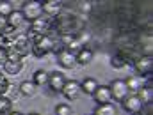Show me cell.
<instances>
[{
	"label": "cell",
	"instance_id": "6da1fadb",
	"mask_svg": "<svg viewBox=\"0 0 153 115\" xmlns=\"http://www.w3.org/2000/svg\"><path fill=\"white\" fill-rule=\"evenodd\" d=\"M32 36V34H30ZM32 53L38 57V59H43L45 55H48L52 51V46H53V39L50 37L48 34L46 36H32Z\"/></svg>",
	"mask_w": 153,
	"mask_h": 115
},
{
	"label": "cell",
	"instance_id": "7a4b0ae2",
	"mask_svg": "<svg viewBox=\"0 0 153 115\" xmlns=\"http://www.w3.org/2000/svg\"><path fill=\"white\" fill-rule=\"evenodd\" d=\"M109 89H111V96H112V101H123L128 94H130V90H128V87H126V83H125V80H112L111 81V85H109Z\"/></svg>",
	"mask_w": 153,
	"mask_h": 115
},
{
	"label": "cell",
	"instance_id": "3957f363",
	"mask_svg": "<svg viewBox=\"0 0 153 115\" xmlns=\"http://www.w3.org/2000/svg\"><path fill=\"white\" fill-rule=\"evenodd\" d=\"M11 50H14L22 59H25L32 51V42H30L29 36H16L14 41H13V48Z\"/></svg>",
	"mask_w": 153,
	"mask_h": 115
},
{
	"label": "cell",
	"instance_id": "277c9868",
	"mask_svg": "<svg viewBox=\"0 0 153 115\" xmlns=\"http://www.w3.org/2000/svg\"><path fill=\"white\" fill-rule=\"evenodd\" d=\"M121 105H123V108L128 112V114H141L143 112V108H144V105L141 103V99L137 97V94H128L123 101H121Z\"/></svg>",
	"mask_w": 153,
	"mask_h": 115
},
{
	"label": "cell",
	"instance_id": "5b68a950",
	"mask_svg": "<svg viewBox=\"0 0 153 115\" xmlns=\"http://www.w3.org/2000/svg\"><path fill=\"white\" fill-rule=\"evenodd\" d=\"M22 12H23V18H25V20H29V21L38 20L39 16L43 14L41 2H34V0H32V2H25V4H23Z\"/></svg>",
	"mask_w": 153,
	"mask_h": 115
},
{
	"label": "cell",
	"instance_id": "8992f818",
	"mask_svg": "<svg viewBox=\"0 0 153 115\" xmlns=\"http://www.w3.org/2000/svg\"><path fill=\"white\" fill-rule=\"evenodd\" d=\"M50 30V20L46 16H39L38 20L30 21V34L32 36H46Z\"/></svg>",
	"mask_w": 153,
	"mask_h": 115
},
{
	"label": "cell",
	"instance_id": "52a82bcc",
	"mask_svg": "<svg viewBox=\"0 0 153 115\" xmlns=\"http://www.w3.org/2000/svg\"><path fill=\"white\" fill-rule=\"evenodd\" d=\"M80 83L76 81V80H66V83H64V87H62V90H61V94L68 99V101H75L76 97L80 96Z\"/></svg>",
	"mask_w": 153,
	"mask_h": 115
},
{
	"label": "cell",
	"instance_id": "ba28073f",
	"mask_svg": "<svg viewBox=\"0 0 153 115\" xmlns=\"http://www.w3.org/2000/svg\"><path fill=\"white\" fill-rule=\"evenodd\" d=\"M152 69H153L152 55H143L135 60V71L139 73V76H150Z\"/></svg>",
	"mask_w": 153,
	"mask_h": 115
},
{
	"label": "cell",
	"instance_id": "9c48e42d",
	"mask_svg": "<svg viewBox=\"0 0 153 115\" xmlns=\"http://www.w3.org/2000/svg\"><path fill=\"white\" fill-rule=\"evenodd\" d=\"M57 62L62 69H73L75 66H78L76 64V55L68 51V50H62L61 53H57Z\"/></svg>",
	"mask_w": 153,
	"mask_h": 115
},
{
	"label": "cell",
	"instance_id": "30bf717a",
	"mask_svg": "<svg viewBox=\"0 0 153 115\" xmlns=\"http://www.w3.org/2000/svg\"><path fill=\"white\" fill-rule=\"evenodd\" d=\"M93 97H94V101L98 105H109V103H112V96H111L109 85H98V89L94 90Z\"/></svg>",
	"mask_w": 153,
	"mask_h": 115
},
{
	"label": "cell",
	"instance_id": "8fae6325",
	"mask_svg": "<svg viewBox=\"0 0 153 115\" xmlns=\"http://www.w3.org/2000/svg\"><path fill=\"white\" fill-rule=\"evenodd\" d=\"M41 9L48 16H59L61 11H62V2L61 0H46V2L41 4Z\"/></svg>",
	"mask_w": 153,
	"mask_h": 115
},
{
	"label": "cell",
	"instance_id": "7c38bea8",
	"mask_svg": "<svg viewBox=\"0 0 153 115\" xmlns=\"http://www.w3.org/2000/svg\"><path fill=\"white\" fill-rule=\"evenodd\" d=\"M64 83H66V76L62 75V73H52L50 75V80H48V87L52 89V92H61L62 90V87H64Z\"/></svg>",
	"mask_w": 153,
	"mask_h": 115
},
{
	"label": "cell",
	"instance_id": "4fadbf2b",
	"mask_svg": "<svg viewBox=\"0 0 153 115\" xmlns=\"http://www.w3.org/2000/svg\"><path fill=\"white\" fill-rule=\"evenodd\" d=\"M98 81L94 80V78H85L82 83H80V90L84 92V94H89V96H93L94 94V90L98 89Z\"/></svg>",
	"mask_w": 153,
	"mask_h": 115
},
{
	"label": "cell",
	"instance_id": "5bb4252c",
	"mask_svg": "<svg viewBox=\"0 0 153 115\" xmlns=\"http://www.w3.org/2000/svg\"><path fill=\"white\" fill-rule=\"evenodd\" d=\"M20 92L23 96H27V97H32L38 92V87H36V83L32 80H27V81H22L20 83Z\"/></svg>",
	"mask_w": 153,
	"mask_h": 115
},
{
	"label": "cell",
	"instance_id": "9a60e30c",
	"mask_svg": "<svg viewBox=\"0 0 153 115\" xmlns=\"http://www.w3.org/2000/svg\"><path fill=\"white\" fill-rule=\"evenodd\" d=\"M48 80H50V73H48V71H45V69L34 71L32 81L36 83V87H45V85H48Z\"/></svg>",
	"mask_w": 153,
	"mask_h": 115
},
{
	"label": "cell",
	"instance_id": "2e32d148",
	"mask_svg": "<svg viewBox=\"0 0 153 115\" xmlns=\"http://www.w3.org/2000/svg\"><path fill=\"white\" fill-rule=\"evenodd\" d=\"M135 94H137V97L141 99V103H143V105H150V103H152V97H153L152 87L144 85V87H141V89H139Z\"/></svg>",
	"mask_w": 153,
	"mask_h": 115
},
{
	"label": "cell",
	"instance_id": "e0dca14e",
	"mask_svg": "<svg viewBox=\"0 0 153 115\" xmlns=\"http://www.w3.org/2000/svg\"><path fill=\"white\" fill-rule=\"evenodd\" d=\"M93 51L89 50V48H82L78 53H76V64H80V66H87L91 60H93Z\"/></svg>",
	"mask_w": 153,
	"mask_h": 115
},
{
	"label": "cell",
	"instance_id": "ac0fdd59",
	"mask_svg": "<svg viewBox=\"0 0 153 115\" xmlns=\"http://www.w3.org/2000/svg\"><path fill=\"white\" fill-rule=\"evenodd\" d=\"M22 67H23V62H11V60H7L4 64V73L9 75V76H16L22 71Z\"/></svg>",
	"mask_w": 153,
	"mask_h": 115
},
{
	"label": "cell",
	"instance_id": "d6986e66",
	"mask_svg": "<svg viewBox=\"0 0 153 115\" xmlns=\"http://www.w3.org/2000/svg\"><path fill=\"white\" fill-rule=\"evenodd\" d=\"M23 12L22 11H13L9 16H7V23L11 25V27H14V29H18L22 23H23Z\"/></svg>",
	"mask_w": 153,
	"mask_h": 115
},
{
	"label": "cell",
	"instance_id": "ffe728a7",
	"mask_svg": "<svg viewBox=\"0 0 153 115\" xmlns=\"http://www.w3.org/2000/svg\"><path fill=\"white\" fill-rule=\"evenodd\" d=\"M116 114H117L116 106L112 103H109V105H98L94 108V114L93 115H116Z\"/></svg>",
	"mask_w": 153,
	"mask_h": 115
},
{
	"label": "cell",
	"instance_id": "44dd1931",
	"mask_svg": "<svg viewBox=\"0 0 153 115\" xmlns=\"http://www.w3.org/2000/svg\"><path fill=\"white\" fill-rule=\"evenodd\" d=\"M125 83H126V87H128V90H139L141 87H144V83H143V78L141 76H128L125 80Z\"/></svg>",
	"mask_w": 153,
	"mask_h": 115
},
{
	"label": "cell",
	"instance_id": "7402d4cb",
	"mask_svg": "<svg viewBox=\"0 0 153 115\" xmlns=\"http://www.w3.org/2000/svg\"><path fill=\"white\" fill-rule=\"evenodd\" d=\"M13 112V101L7 96H0V115H9Z\"/></svg>",
	"mask_w": 153,
	"mask_h": 115
},
{
	"label": "cell",
	"instance_id": "603a6c76",
	"mask_svg": "<svg viewBox=\"0 0 153 115\" xmlns=\"http://www.w3.org/2000/svg\"><path fill=\"white\" fill-rule=\"evenodd\" d=\"M55 115H73V108L66 103H61L55 106Z\"/></svg>",
	"mask_w": 153,
	"mask_h": 115
},
{
	"label": "cell",
	"instance_id": "cb8c5ba5",
	"mask_svg": "<svg viewBox=\"0 0 153 115\" xmlns=\"http://www.w3.org/2000/svg\"><path fill=\"white\" fill-rule=\"evenodd\" d=\"M111 66L116 67V69H121V67H125L126 66V59L123 57V55H116L111 59Z\"/></svg>",
	"mask_w": 153,
	"mask_h": 115
},
{
	"label": "cell",
	"instance_id": "d4e9b609",
	"mask_svg": "<svg viewBox=\"0 0 153 115\" xmlns=\"http://www.w3.org/2000/svg\"><path fill=\"white\" fill-rule=\"evenodd\" d=\"M13 11H14V9H13V4H11V2H0V14H2V16L7 18Z\"/></svg>",
	"mask_w": 153,
	"mask_h": 115
},
{
	"label": "cell",
	"instance_id": "484cf974",
	"mask_svg": "<svg viewBox=\"0 0 153 115\" xmlns=\"http://www.w3.org/2000/svg\"><path fill=\"white\" fill-rule=\"evenodd\" d=\"M2 34L9 39V37H13V36H16V29H14V27H11V25H7V27H5V30H4Z\"/></svg>",
	"mask_w": 153,
	"mask_h": 115
},
{
	"label": "cell",
	"instance_id": "4316f807",
	"mask_svg": "<svg viewBox=\"0 0 153 115\" xmlns=\"http://www.w3.org/2000/svg\"><path fill=\"white\" fill-rule=\"evenodd\" d=\"M0 48H4V50H9V39L5 37L2 32H0Z\"/></svg>",
	"mask_w": 153,
	"mask_h": 115
},
{
	"label": "cell",
	"instance_id": "83f0119b",
	"mask_svg": "<svg viewBox=\"0 0 153 115\" xmlns=\"http://www.w3.org/2000/svg\"><path fill=\"white\" fill-rule=\"evenodd\" d=\"M5 62H7V50L0 48V66H4Z\"/></svg>",
	"mask_w": 153,
	"mask_h": 115
},
{
	"label": "cell",
	"instance_id": "f1b7e54d",
	"mask_svg": "<svg viewBox=\"0 0 153 115\" xmlns=\"http://www.w3.org/2000/svg\"><path fill=\"white\" fill-rule=\"evenodd\" d=\"M7 25H9V23H7V18H5V16H2V14H0V32H4V30H5V27H7Z\"/></svg>",
	"mask_w": 153,
	"mask_h": 115
},
{
	"label": "cell",
	"instance_id": "f546056e",
	"mask_svg": "<svg viewBox=\"0 0 153 115\" xmlns=\"http://www.w3.org/2000/svg\"><path fill=\"white\" fill-rule=\"evenodd\" d=\"M9 115H23V114H20V112H11Z\"/></svg>",
	"mask_w": 153,
	"mask_h": 115
},
{
	"label": "cell",
	"instance_id": "4dcf8cb0",
	"mask_svg": "<svg viewBox=\"0 0 153 115\" xmlns=\"http://www.w3.org/2000/svg\"><path fill=\"white\" fill-rule=\"evenodd\" d=\"M27 115H41V114H36V112H32V114H27Z\"/></svg>",
	"mask_w": 153,
	"mask_h": 115
},
{
	"label": "cell",
	"instance_id": "1f68e13d",
	"mask_svg": "<svg viewBox=\"0 0 153 115\" xmlns=\"http://www.w3.org/2000/svg\"><path fill=\"white\" fill-rule=\"evenodd\" d=\"M135 115H143V114H135Z\"/></svg>",
	"mask_w": 153,
	"mask_h": 115
}]
</instances>
